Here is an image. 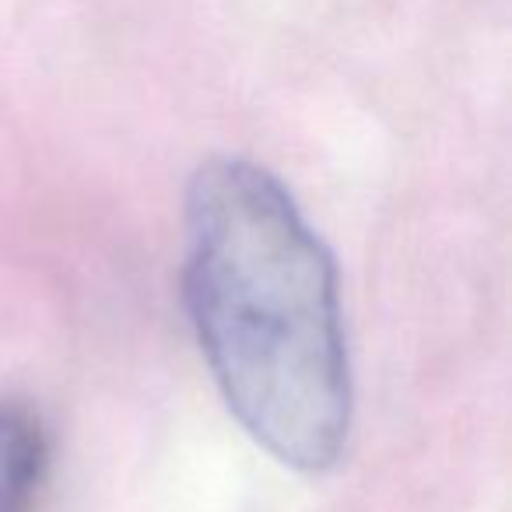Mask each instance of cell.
Listing matches in <instances>:
<instances>
[{"mask_svg":"<svg viewBox=\"0 0 512 512\" xmlns=\"http://www.w3.org/2000/svg\"><path fill=\"white\" fill-rule=\"evenodd\" d=\"M183 299L242 428L295 470L334 467L355 404L337 267L267 169L211 158L193 172Z\"/></svg>","mask_w":512,"mask_h":512,"instance_id":"6da1fadb","label":"cell"},{"mask_svg":"<svg viewBox=\"0 0 512 512\" xmlns=\"http://www.w3.org/2000/svg\"><path fill=\"white\" fill-rule=\"evenodd\" d=\"M50 467V435L39 414L0 400V512H32Z\"/></svg>","mask_w":512,"mask_h":512,"instance_id":"7a4b0ae2","label":"cell"}]
</instances>
